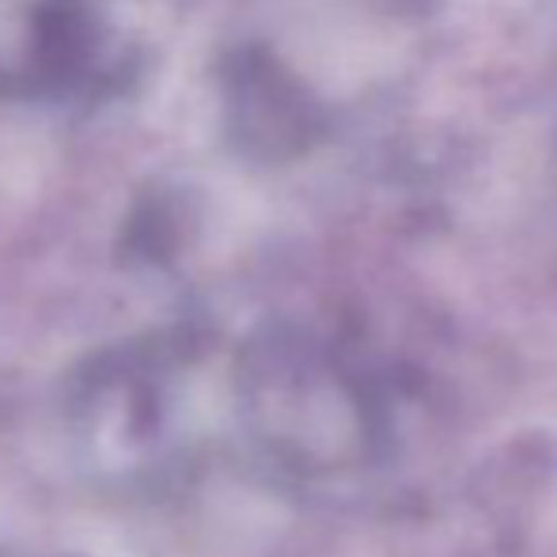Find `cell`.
I'll list each match as a JSON object with an SVG mask.
<instances>
[{"label":"cell","instance_id":"obj_1","mask_svg":"<svg viewBox=\"0 0 557 557\" xmlns=\"http://www.w3.org/2000/svg\"><path fill=\"white\" fill-rule=\"evenodd\" d=\"M232 117L239 140L262 156H288L311 140L315 111L308 96L288 81L285 69L265 53H243L232 76Z\"/></svg>","mask_w":557,"mask_h":557}]
</instances>
